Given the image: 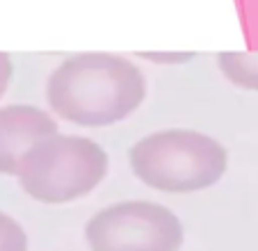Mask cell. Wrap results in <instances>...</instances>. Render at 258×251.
Returning a JSON list of instances; mask_svg holds the SVG:
<instances>
[{"instance_id":"cell-1","label":"cell","mask_w":258,"mask_h":251,"mask_svg":"<svg viewBox=\"0 0 258 251\" xmlns=\"http://www.w3.org/2000/svg\"><path fill=\"white\" fill-rule=\"evenodd\" d=\"M50 110L80 126L123 121L146 96L144 73L126 57L83 53L64 59L46 85Z\"/></svg>"},{"instance_id":"cell-2","label":"cell","mask_w":258,"mask_h":251,"mask_svg":"<svg viewBox=\"0 0 258 251\" xmlns=\"http://www.w3.org/2000/svg\"><path fill=\"white\" fill-rule=\"evenodd\" d=\"M226 149L197 131H160L131 149V167L144 185L160 192H199L226 171Z\"/></svg>"},{"instance_id":"cell-3","label":"cell","mask_w":258,"mask_h":251,"mask_svg":"<svg viewBox=\"0 0 258 251\" xmlns=\"http://www.w3.org/2000/svg\"><path fill=\"white\" fill-rule=\"evenodd\" d=\"M107 174V153L87 137L53 135L19 167V183L41 203H69L89 194Z\"/></svg>"},{"instance_id":"cell-4","label":"cell","mask_w":258,"mask_h":251,"mask_svg":"<svg viewBox=\"0 0 258 251\" xmlns=\"http://www.w3.org/2000/svg\"><path fill=\"white\" fill-rule=\"evenodd\" d=\"M85 240L92 251H178L183 224L165 206L121 201L89 219Z\"/></svg>"},{"instance_id":"cell-5","label":"cell","mask_w":258,"mask_h":251,"mask_svg":"<svg viewBox=\"0 0 258 251\" xmlns=\"http://www.w3.org/2000/svg\"><path fill=\"white\" fill-rule=\"evenodd\" d=\"M57 135V123L34 105H7L0 110V174L16 176L21 160L37 144Z\"/></svg>"},{"instance_id":"cell-6","label":"cell","mask_w":258,"mask_h":251,"mask_svg":"<svg viewBox=\"0 0 258 251\" xmlns=\"http://www.w3.org/2000/svg\"><path fill=\"white\" fill-rule=\"evenodd\" d=\"M219 71L244 89H258V53H222Z\"/></svg>"},{"instance_id":"cell-7","label":"cell","mask_w":258,"mask_h":251,"mask_svg":"<svg viewBox=\"0 0 258 251\" xmlns=\"http://www.w3.org/2000/svg\"><path fill=\"white\" fill-rule=\"evenodd\" d=\"M0 251H28V235L14 217L0 213Z\"/></svg>"},{"instance_id":"cell-8","label":"cell","mask_w":258,"mask_h":251,"mask_svg":"<svg viewBox=\"0 0 258 251\" xmlns=\"http://www.w3.org/2000/svg\"><path fill=\"white\" fill-rule=\"evenodd\" d=\"M12 71H14V69H12L10 55L0 53V98L7 92V85H10V80H12Z\"/></svg>"}]
</instances>
